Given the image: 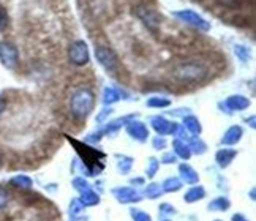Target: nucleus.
Here are the masks:
<instances>
[{
    "instance_id": "f257e3e1",
    "label": "nucleus",
    "mask_w": 256,
    "mask_h": 221,
    "mask_svg": "<svg viewBox=\"0 0 256 221\" xmlns=\"http://www.w3.org/2000/svg\"><path fill=\"white\" fill-rule=\"evenodd\" d=\"M12 184L19 186V188H28V186H30V178H27L24 176H19V177H14L12 180Z\"/></svg>"
},
{
    "instance_id": "f03ea898",
    "label": "nucleus",
    "mask_w": 256,
    "mask_h": 221,
    "mask_svg": "<svg viewBox=\"0 0 256 221\" xmlns=\"http://www.w3.org/2000/svg\"><path fill=\"white\" fill-rule=\"evenodd\" d=\"M8 200H10V194L5 188L0 186V208H4L6 204H8Z\"/></svg>"
},
{
    "instance_id": "7ed1b4c3",
    "label": "nucleus",
    "mask_w": 256,
    "mask_h": 221,
    "mask_svg": "<svg viewBox=\"0 0 256 221\" xmlns=\"http://www.w3.org/2000/svg\"><path fill=\"white\" fill-rule=\"evenodd\" d=\"M4 164V162H2V160H0V166H2Z\"/></svg>"
}]
</instances>
